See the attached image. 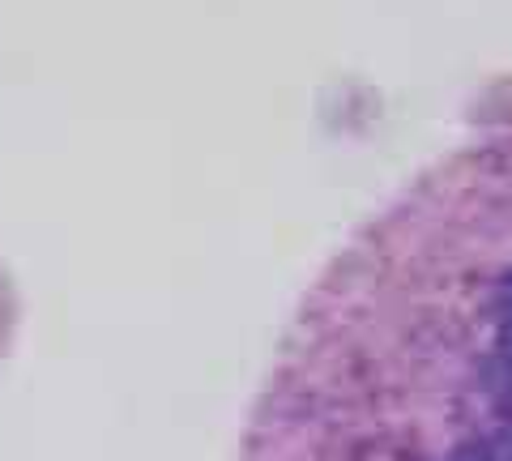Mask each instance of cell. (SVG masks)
Here are the masks:
<instances>
[{"label": "cell", "instance_id": "6da1fadb", "mask_svg": "<svg viewBox=\"0 0 512 461\" xmlns=\"http://www.w3.org/2000/svg\"><path fill=\"white\" fill-rule=\"evenodd\" d=\"M239 461H512V137L350 235L286 329Z\"/></svg>", "mask_w": 512, "mask_h": 461}, {"label": "cell", "instance_id": "7a4b0ae2", "mask_svg": "<svg viewBox=\"0 0 512 461\" xmlns=\"http://www.w3.org/2000/svg\"><path fill=\"white\" fill-rule=\"evenodd\" d=\"M18 316H22L18 286H13L5 261H0V359H5L9 346H13V333H18Z\"/></svg>", "mask_w": 512, "mask_h": 461}]
</instances>
